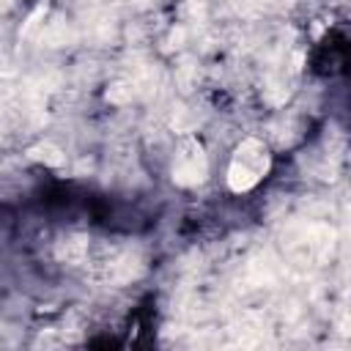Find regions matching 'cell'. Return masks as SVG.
<instances>
[{"label":"cell","instance_id":"obj_3","mask_svg":"<svg viewBox=\"0 0 351 351\" xmlns=\"http://www.w3.org/2000/svg\"><path fill=\"white\" fill-rule=\"evenodd\" d=\"M30 156L33 159H41V162H47V165H60L63 162V154L58 151V148H52V145H36L33 151H30Z\"/></svg>","mask_w":351,"mask_h":351},{"label":"cell","instance_id":"obj_2","mask_svg":"<svg viewBox=\"0 0 351 351\" xmlns=\"http://www.w3.org/2000/svg\"><path fill=\"white\" fill-rule=\"evenodd\" d=\"M208 176V156L203 151V143L197 137H184L176 148L170 178L178 186H197Z\"/></svg>","mask_w":351,"mask_h":351},{"label":"cell","instance_id":"obj_1","mask_svg":"<svg viewBox=\"0 0 351 351\" xmlns=\"http://www.w3.org/2000/svg\"><path fill=\"white\" fill-rule=\"evenodd\" d=\"M271 170V154H269V145L258 137H244L233 154H230V162H228V186L230 192L241 195V192H250L255 189Z\"/></svg>","mask_w":351,"mask_h":351}]
</instances>
